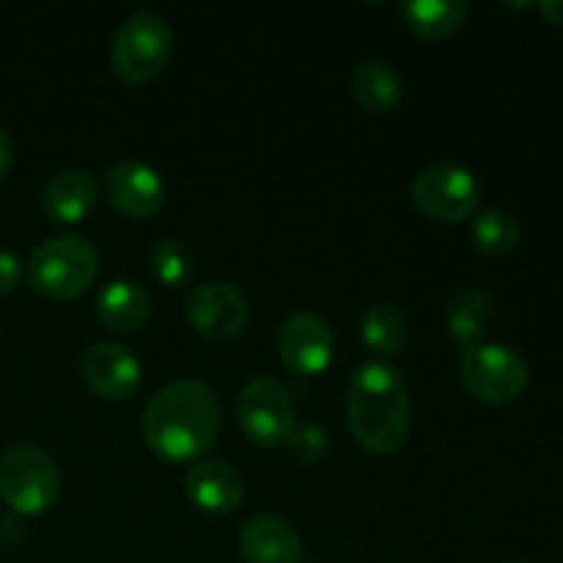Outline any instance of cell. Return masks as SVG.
<instances>
[{"label":"cell","mask_w":563,"mask_h":563,"mask_svg":"<svg viewBox=\"0 0 563 563\" xmlns=\"http://www.w3.org/2000/svg\"><path fill=\"white\" fill-rule=\"evenodd\" d=\"M99 273V253L86 236H49L31 253L27 280L49 300H75Z\"/></svg>","instance_id":"3957f363"},{"label":"cell","mask_w":563,"mask_h":563,"mask_svg":"<svg viewBox=\"0 0 563 563\" xmlns=\"http://www.w3.org/2000/svg\"><path fill=\"white\" fill-rule=\"evenodd\" d=\"M187 498L207 515H231L245 498V484L236 467L225 462H196L185 478Z\"/></svg>","instance_id":"5bb4252c"},{"label":"cell","mask_w":563,"mask_h":563,"mask_svg":"<svg viewBox=\"0 0 563 563\" xmlns=\"http://www.w3.org/2000/svg\"><path fill=\"white\" fill-rule=\"evenodd\" d=\"M220 434V401L198 379H176L152 396L143 410V440L165 462H192Z\"/></svg>","instance_id":"6da1fadb"},{"label":"cell","mask_w":563,"mask_h":563,"mask_svg":"<svg viewBox=\"0 0 563 563\" xmlns=\"http://www.w3.org/2000/svg\"><path fill=\"white\" fill-rule=\"evenodd\" d=\"M11 163H14V143H11V135L5 132V126H0V181L11 170Z\"/></svg>","instance_id":"d4e9b609"},{"label":"cell","mask_w":563,"mask_h":563,"mask_svg":"<svg viewBox=\"0 0 563 563\" xmlns=\"http://www.w3.org/2000/svg\"><path fill=\"white\" fill-rule=\"evenodd\" d=\"M462 383L476 399L506 405L526 394L531 366L506 344H478L462 355Z\"/></svg>","instance_id":"8992f818"},{"label":"cell","mask_w":563,"mask_h":563,"mask_svg":"<svg viewBox=\"0 0 563 563\" xmlns=\"http://www.w3.org/2000/svg\"><path fill=\"white\" fill-rule=\"evenodd\" d=\"M82 383L97 396L110 401L130 399L141 385V361L115 341H99L91 344L80 357Z\"/></svg>","instance_id":"8fae6325"},{"label":"cell","mask_w":563,"mask_h":563,"mask_svg":"<svg viewBox=\"0 0 563 563\" xmlns=\"http://www.w3.org/2000/svg\"><path fill=\"white\" fill-rule=\"evenodd\" d=\"M148 264L157 280L168 286L185 284L192 275V253L181 240H159L148 253Z\"/></svg>","instance_id":"7402d4cb"},{"label":"cell","mask_w":563,"mask_h":563,"mask_svg":"<svg viewBox=\"0 0 563 563\" xmlns=\"http://www.w3.org/2000/svg\"><path fill=\"white\" fill-rule=\"evenodd\" d=\"M240 553L245 563H300L302 539L284 517L256 515L242 526Z\"/></svg>","instance_id":"4fadbf2b"},{"label":"cell","mask_w":563,"mask_h":563,"mask_svg":"<svg viewBox=\"0 0 563 563\" xmlns=\"http://www.w3.org/2000/svg\"><path fill=\"white\" fill-rule=\"evenodd\" d=\"M22 278V262L20 256L9 251H0V295H9L16 289Z\"/></svg>","instance_id":"cb8c5ba5"},{"label":"cell","mask_w":563,"mask_h":563,"mask_svg":"<svg viewBox=\"0 0 563 563\" xmlns=\"http://www.w3.org/2000/svg\"><path fill=\"white\" fill-rule=\"evenodd\" d=\"M346 416L363 451L377 456L399 451L412 429L410 390L399 372L383 361L361 363L346 385Z\"/></svg>","instance_id":"7a4b0ae2"},{"label":"cell","mask_w":563,"mask_h":563,"mask_svg":"<svg viewBox=\"0 0 563 563\" xmlns=\"http://www.w3.org/2000/svg\"><path fill=\"white\" fill-rule=\"evenodd\" d=\"M60 495V471L53 456L33 445H16L0 456V498L16 515H44Z\"/></svg>","instance_id":"5b68a950"},{"label":"cell","mask_w":563,"mask_h":563,"mask_svg":"<svg viewBox=\"0 0 563 563\" xmlns=\"http://www.w3.org/2000/svg\"><path fill=\"white\" fill-rule=\"evenodd\" d=\"M174 53V31L154 11H137L121 22L113 38L110 60L124 82L141 86L157 77Z\"/></svg>","instance_id":"277c9868"},{"label":"cell","mask_w":563,"mask_h":563,"mask_svg":"<svg viewBox=\"0 0 563 563\" xmlns=\"http://www.w3.org/2000/svg\"><path fill=\"white\" fill-rule=\"evenodd\" d=\"M104 192L121 214L132 220L152 218L165 203V181L141 159H121L104 176Z\"/></svg>","instance_id":"7c38bea8"},{"label":"cell","mask_w":563,"mask_h":563,"mask_svg":"<svg viewBox=\"0 0 563 563\" xmlns=\"http://www.w3.org/2000/svg\"><path fill=\"white\" fill-rule=\"evenodd\" d=\"M412 203L440 223H462L473 218L482 201L476 176L456 163H434L416 176L410 187Z\"/></svg>","instance_id":"52a82bcc"},{"label":"cell","mask_w":563,"mask_h":563,"mask_svg":"<svg viewBox=\"0 0 563 563\" xmlns=\"http://www.w3.org/2000/svg\"><path fill=\"white\" fill-rule=\"evenodd\" d=\"M471 5L465 0H407L401 5L407 25L423 38H445L465 22Z\"/></svg>","instance_id":"d6986e66"},{"label":"cell","mask_w":563,"mask_h":563,"mask_svg":"<svg viewBox=\"0 0 563 563\" xmlns=\"http://www.w3.org/2000/svg\"><path fill=\"white\" fill-rule=\"evenodd\" d=\"M495 319V302L484 289L473 286V289H462L460 295L451 300L449 313H445V330H449L451 344L460 350H473L478 341L487 335L489 324Z\"/></svg>","instance_id":"e0dca14e"},{"label":"cell","mask_w":563,"mask_h":563,"mask_svg":"<svg viewBox=\"0 0 563 563\" xmlns=\"http://www.w3.org/2000/svg\"><path fill=\"white\" fill-rule=\"evenodd\" d=\"M473 242L487 256H509L520 242V223L504 209H482L473 214Z\"/></svg>","instance_id":"44dd1931"},{"label":"cell","mask_w":563,"mask_h":563,"mask_svg":"<svg viewBox=\"0 0 563 563\" xmlns=\"http://www.w3.org/2000/svg\"><path fill=\"white\" fill-rule=\"evenodd\" d=\"M97 317L115 333H132L152 317V295L137 280H110L97 295Z\"/></svg>","instance_id":"2e32d148"},{"label":"cell","mask_w":563,"mask_h":563,"mask_svg":"<svg viewBox=\"0 0 563 563\" xmlns=\"http://www.w3.org/2000/svg\"><path fill=\"white\" fill-rule=\"evenodd\" d=\"M352 93L368 113H390L401 99V77L388 60L368 58L352 71Z\"/></svg>","instance_id":"ac0fdd59"},{"label":"cell","mask_w":563,"mask_h":563,"mask_svg":"<svg viewBox=\"0 0 563 563\" xmlns=\"http://www.w3.org/2000/svg\"><path fill=\"white\" fill-rule=\"evenodd\" d=\"M504 563H531V561H504Z\"/></svg>","instance_id":"4316f807"},{"label":"cell","mask_w":563,"mask_h":563,"mask_svg":"<svg viewBox=\"0 0 563 563\" xmlns=\"http://www.w3.org/2000/svg\"><path fill=\"white\" fill-rule=\"evenodd\" d=\"M278 357L286 368L306 377H317L333 363L335 335L330 324L317 313H295L286 319L275 335Z\"/></svg>","instance_id":"9c48e42d"},{"label":"cell","mask_w":563,"mask_h":563,"mask_svg":"<svg viewBox=\"0 0 563 563\" xmlns=\"http://www.w3.org/2000/svg\"><path fill=\"white\" fill-rule=\"evenodd\" d=\"M539 11H542L553 25L563 27V0H542V3H539Z\"/></svg>","instance_id":"484cf974"},{"label":"cell","mask_w":563,"mask_h":563,"mask_svg":"<svg viewBox=\"0 0 563 563\" xmlns=\"http://www.w3.org/2000/svg\"><path fill=\"white\" fill-rule=\"evenodd\" d=\"M236 418L245 438L256 445L286 443L295 432V405L278 379L256 377L236 396Z\"/></svg>","instance_id":"ba28073f"},{"label":"cell","mask_w":563,"mask_h":563,"mask_svg":"<svg viewBox=\"0 0 563 563\" xmlns=\"http://www.w3.org/2000/svg\"><path fill=\"white\" fill-rule=\"evenodd\" d=\"M361 335L374 352L385 357H396L407 350L410 322H407V317L396 306L377 302V306L366 308V313H363Z\"/></svg>","instance_id":"ffe728a7"},{"label":"cell","mask_w":563,"mask_h":563,"mask_svg":"<svg viewBox=\"0 0 563 563\" xmlns=\"http://www.w3.org/2000/svg\"><path fill=\"white\" fill-rule=\"evenodd\" d=\"M251 306L231 284H203L187 297V322L207 341H231L247 328Z\"/></svg>","instance_id":"30bf717a"},{"label":"cell","mask_w":563,"mask_h":563,"mask_svg":"<svg viewBox=\"0 0 563 563\" xmlns=\"http://www.w3.org/2000/svg\"><path fill=\"white\" fill-rule=\"evenodd\" d=\"M99 185L88 170H64L55 174L42 190V209L55 223H77L93 209Z\"/></svg>","instance_id":"9a60e30c"},{"label":"cell","mask_w":563,"mask_h":563,"mask_svg":"<svg viewBox=\"0 0 563 563\" xmlns=\"http://www.w3.org/2000/svg\"><path fill=\"white\" fill-rule=\"evenodd\" d=\"M289 443L297 460L306 462V465H313V462L322 460L330 449L328 432H324L322 427H317V423H302V427H295Z\"/></svg>","instance_id":"603a6c76"}]
</instances>
